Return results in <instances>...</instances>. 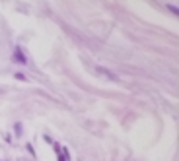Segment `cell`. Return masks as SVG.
<instances>
[{"instance_id":"cell-4","label":"cell","mask_w":179,"mask_h":161,"mask_svg":"<svg viewBox=\"0 0 179 161\" xmlns=\"http://www.w3.org/2000/svg\"><path fill=\"white\" fill-rule=\"evenodd\" d=\"M16 132H18V134H22V124H19V122L16 124Z\"/></svg>"},{"instance_id":"cell-3","label":"cell","mask_w":179,"mask_h":161,"mask_svg":"<svg viewBox=\"0 0 179 161\" xmlns=\"http://www.w3.org/2000/svg\"><path fill=\"white\" fill-rule=\"evenodd\" d=\"M14 76H16V78H18V80H22V82H24V80H25V76H24V74H22V72H16Z\"/></svg>"},{"instance_id":"cell-2","label":"cell","mask_w":179,"mask_h":161,"mask_svg":"<svg viewBox=\"0 0 179 161\" xmlns=\"http://www.w3.org/2000/svg\"><path fill=\"white\" fill-rule=\"evenodd\" d=\"M14 60H16V62H19V64H25V62H27V58L22 55V49H16V51H14Z\"/></svg>"},{"instance_id":"cell-1","label":"cell","mask_w":179,"mask_h":161,"mask_svg":"<svg viewBox=\"0 0 179 161\" xmlns=\"http://www.w3.org/2000/svg\"><path fill=\"white\" fill-rule=\"evenodd\" d=\"M95 70H97V74H103V76H107V78L109 80H113V82H117V76H115V74L113 72H111V70H107V68H103V66H97V68H95Z\"/></svg>"}]
</instances>
